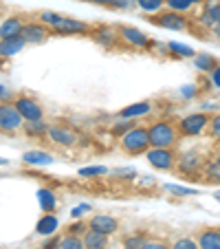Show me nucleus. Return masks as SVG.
<instances>
[{
    "instance_id": "nucleus-1",
    "label": "nucleus",
    "mask_w": 220,
    "mask_h": 249,
    "mask_svg": "<svg viewBox=\"0 0 220 249\" xmlns=\"http://www.w3.org/2000/svg\"><path fill=\"white\" fill-rule=\"evenodd\" d=\"M148 132H150V148H174L181 139L178 122L174 119H159L148 126Z\"/></svg>"
},
{
    "instance_id": "nucleus-2",
    "label": "nucleus",
    "mask_w": 220,
    "mask_h": 249,
    "mask_svg": "<svg viewBox=\"0 0 220 249\" xmlns=\"http://www.w3.org/2000/svg\"><path fill=\"white\" fill-rule=\"evenodd\" d=\"M121 150L128 157H139L150 150V132L145 126H132L126 135H121Z\"/></svg>"
},
{
    "instance_id": "nucleus-3",
    "label": "nucleus",
    "mask_w": 220,
    "mask_h": 249,
    "mask_svg": "<svg viewBox=\"0 0 220 249\" xmlns=\"http://www.w3.org/2000/svg\"><path fill=\"white\" fill-rule=\"evenodd\" d=\"M148 22L161 29H169V31H187L189 29V18H185V14L172 9H161L156 14H148Z\"/></svg>"
},
{
    "instance_id": "nucleus-4",
    "label": "nucleus",
    "mask_w": 220,
    "mask_h": 249,
    "mask_svg": "<svg viewBox=\"0 0 220 249\" xmlns=\"http://www.w3.org/2000/svg\"><path fill=\"white\" fill-rule=\"evenodd\" d=\"M203 165H205V159H203L201 152L198 150H187L185 155L178 157L174 172L181 174V177H185V179H196V177H201Z\"/></svg>"
},
{
    "instance_id": "nucleus-5",
    "label": "nucleus",
    "mask_w": 220,
    "mask_h": 249,
    "mask_svg": "<svg viewBox=\"0 0 220 249\" xmlns=\"http://www.w3.org/2000/svg\"><path fill=\"white\" fill-rule=\"evenodd\" d=\"M145 159L154 170H161V172H174L176 168L178 155L174 148H150L145 152Z\"/></svg>"
},
{
    "instance_id": "nucleus-6",
    "label": "nucleus",
    "mask_w": 220,
    "mask_h": 249,
    "mask_svg": "<svg viewBox=\"0 0 220 249\" xmlns=\"http://www.w3.org/2000/svg\"><path fill=\"white\" fill-rule=\"evenodd\" d=\"M209 122H211L209 113H192L178 122V132H181V137H198L203 132H207Z\"/></svg>"
},
{
    "instance_id": "nucleus-7",
    "label": "nucleus",
    "mask_w": 220,
    "mask_h": 249,
    "mask_svg": "<svg viewBox=\"0 0 220 249\" xmlns=\"http://www.w3.org/2000/svg\"><path fill=\"white\" fill-rule=\"evenodd\" d=\"M24 119L20 117V113L16 110L14 102H0V132H7V135H14L22 128Z\"/></svg>"
},
{
    "instance_id": "nucleus-8",
    "label": "nucleus",
    "mask_w": 220,
    "mask_h": 249,
    "mask_svg": "<svg viewBox=\"0 0 220 249\" xmlns=\"http://www.w3.org/2000/svg\"><path fill=\"white\" fill-rule=\"evenodd\" d=\"M115 29H117L121 42L128 44V47H132V49H150L152 47V40L148 38L145 33H141L139 29L128 27V24H117Z\"/></svg>"
},
{
    "instance_id": "nucleus-9",
    "label": "nucleus",
    "mask_w": 220,
    "mask_h": 249,
    "mask_svg": "<svg viewBox=\"0 0 220 249\" xmlns=\"http://www.w3.org/2000/svg\"><path fill=\"white\" fill-rule=\"evenodd\" d=\"M14 106L16 110L20 113V117L24 122H35V119H42L44 117V110L38 102L33 97H27V95H20V97L14 99Z\"/></svg>"
},
{
    "instance_id": "nucleus-10",
    "label": "nucleus",
    "mask_w": 220,
    "mask_h": 249,
    "mask_svg": "<svg viewBox=\"0 0 220 249\" xmlns=\"http://www.w3.org/2000/svg\"><path fill=\"white\" fill-rule=\"evenodd\" d=\"M90 31H93L90 24L82 22L77 18H70V16H62V20L53 27V33H57V36H88Z\"/></svg>"
},
{
    "instance_id": "nucleus-11",
    "label": "nucleus",
    "mask_w": 220,
    "mask_h": 249,
    "mask_svg": "<svg viewBox=\"0 0 220 249\" xmlns=\"http://www.w3.org/2000/svg\"><path fill=\"white\" fill-rule=\"evenodd\" d=\"M49 139L64 148H70L77 143V135L70 130L68 126H64V124H51V126H49Z\"/></svg>"
},
{
    "instance_id": "nucleus-12",
    "label": "nucleus",
    "mask_w": 220,
    "mask_h": 249,
    "mask_svg": "<svg viewBox=\"0 0 220 249\" xmlns=\"http://www.w3.org/2000/svg\"><path fill=\"white\" fill-rule=\"evenodd\" d=\"M53 33V29L51 27H47V24H42V22H27L24 24V31H22V38H24V42L27 44H42L44 40L49 38Z\"/></svg>"
},
{
    "instance_id": "nucleus-13",
    "label": "nucleus",
    "mask_w": 220,
    "mask_h": 249,
    "mask_svg": "<svg viewBox=\"0 0 220 249\" xmlns=\"http://www.w3.org/2000/svg\"><path fill=\"white\" fill-rule=\"evenodd\" d=\"M88 230L102 231V234L110 236L119 230V221L115 216H108V214H95V216L88 221Z\"/></svg>"
},
{
    "instance_id": "nucleus-14",
    "label": "nucleus",
    "mask_w": 220,
    "mask_h": 249,
    "mask_svg": "<svg viewBox=\"0 0 220 249\" xmlns=\"http://www.w3.org/2000/svg\"><path fill=\"white\" fill-rule=\"evenodd\" d=\"M93 36H95V40H97V44H102L103 49H113L117 42H121L117 29H115V27H106V24H102V27L95 29Z\"/></svg>"
},
{
    "instance_id": "nucleus-15",
    "label": "nucleus",
    "mask_w": 220,
    "mask_h": 249,
    "mask_svg": "<svg viewBox=\"0 0 220 249\" xmlns=\"http://www.w3.org/2000/svg\"><path fill=\"white\" fill-rule=\"evenodd\" d=\"M24 20H20L18 16H11V18H7L5 22L0 24V40H7V38H18V36H22L24 31Z\"/></svg>"
},
{
    "instance_id": "nucleus-16",
    "label": "nucleus",
    "mask_w": 220,
    "mask_h": 249,
    "mask_svg": "<svg viewBox=\"0 0 220 249\" xmlns=\"http://www.w3.org/2000/svg\"><path fill=\"white\" fill-rule=\"evenodd\" d=\"M201 249H220V230L211 227V230H203L196 238Z\"/></svg>"
},
{
    "instance_id": "nucleus-17",
    "label": "nucleus",
    "mask_w": 220,
    "mask_h": 249,
    "mask_svg": "<svg viewBox=\"0 0 220 249\" xmlns=\"http://www.w3.org/2000/svg\"><path fill=\"white\" fill-rule=\"evenodd\" d=\"M24 47H27V42H24L22 36H18V38L0 40V57H11V55H16V53L22 51Z\"/></svg>"
},
{
    "instance_id": "nucleus-18",
    "label": "nucleus",
    "mask_w": 220,
    "mask_h": 249,
    "mask_svg": "<svg viewBox=\"0 0 220 249\" xmlns=\"http://www.w3.org/2000/svg\"><path fill=\"white\" fill-rule=\"evenodd\" d=\"M82 240H84L86 249H106L108 247V236L102 234V231H95V230L86 231V234L82 236Z\"/></svg>"
},
{
    "instance_id": "nucleus-19",
    "label": "nucleus",
    "mask_w": 220,
    "mask_h": 249,
    "mask_svg": "<svg viewBox=\"0 0 220 249\" xmlns=\"http://www.w3.org/2000/svg\"><path fill=\"white\" fill-rule=\"evenodd\" d=\"M49 126H51V124H47L44 119H35V122H24L22 130H24L27 137H35V139H40V137L49 135Z\"/></svg>"
},
{
    "instance_id": "nucleus-20",
    "label": "nucleus",
    "mask_w": 220,
    "mask_h": 249,
    "mask_svg": "<svg viewBox=\"0 0 220 249\" xmlns=\"http://www.w3.org/2000/svg\"><path fill=\"white\" fill-rule=\"evenodd\" d=\"M152 110V104L150 102H139V104H132V106H126V108L119 113L121 119H135V117H141V115L150 113Z\"/></svg>"
},
{
    "instance_id": "nucleus-21",
    "label": "nucleus",
    "mask_w": 220,
    "mask_h": 249,
    "mask_svg": "<svg viewBox=\"0 0 220 249\" xmlns=\"http://www.w3.org/2000/svg\"><path fill=\"white\" fill-rule=\"evenodd\" d=\"M201 179L205 183H220V165L216 163L214 159H207L205 165H203V172H201Z\"/></svg>"
},
{
    "instance_id": "nucleus-22",
    "label": "nucleus",
    "mask_w": 220,
    "mask_h": 249,
    "mask_svg": "<svg viewBox=\"0 0 220 249\" xmlns=\"http://www.w3.org/2000/svg\"><path fill=\"white\" fill-rule=\"evenodd\" d=\"M22 159H24V163H29V165H51L53 163V157L42 150H29L22 155Z\"/></svg>"
},
{
    "instance_id": "nucleus-23",
    "label": "nucleus",
    "mask_w": 220,
    "mask_h": 249,
    "mask_svg": "<svg viewBox=\"0 0 220 249\" xmlns=\"http://www.w3.org/2000/svg\"><path fill=\"white\" fill-rule=\"evenodd\" d=\"M60 247L62 249H86L84 247V240L82 236H75V234H66L60 238Z\"/></svg>"
},
{
    "instance_id": "nucleus-24",
    "label": "nucleus",
    "mask_w": 220,
    "mask_h": 249,
    "mask_svg": "<svg viewBox=\"0 0 220 249\" xmlns=\"http://www.w3.org/2000/svg\"><path fill=\"white\" fill-rule=\"evenodd\" d=\"M163 2L165 0H136V7L143 9L145 14H156V11L163 9Z\"/></svg>"
},
{
    "instance_id": "nucleus-25",
    "label": "nucleus",
    "mask_w": 220,
    "mask_h": 249,
    "mask_svg": "<svg viewBox=\"0 0 220 249\" xmlns=\"http://www.w3.org/2000/svg\"><path fill=\"white\" fill-rule=\"evenodd\" d=\"M55 230H57V221H55V216H51V214H47V216L38 223V231L40 234H44V236L53 234Z\"/></svg>"
},
{
    "instance_id": "nucleus-26",
    "label": "nucleus",
    "mask_w": 220,
    "mask_h": 249,
    "mask_svg": "<svg viewBox=\"0 0 220 249\" xmlns=\"http://www.w3.org/2000/svg\"><path fill=\"white\" fill-rule=\"evenodd\" d=\"M62 20V14H55V11H40L38 14V22H42V24H47V27H55L57 22Z\"/></svg>"
},
{
    "instance_id": "nucleus-27",
    "label": "nucleus",
    "mask_w": 220,
    "mask_h": 249,
    "mask_svg": "<svg viewBox=\"0 0 220 249\" xmlns=\"http://www.w3.org/2000/svg\"><path fill=\"white\" fill-rule=\"evenodd\" d=\"M165 5H168V9H172V11L187 14V11L194 7V2H192V0H165Z\"/></svg>"
},
{
    "instance_id": "nucleus-28",
    "label": "nucleus",
    "mask_w": 220,
    "mask_h": 249,
    "mask_svg": "<svg viewBox=\"0 0 220 249\" xmlns=\"http://www.w3.org/2000/svg\"><path fill=\"white\" fill-rule=\"evenodd\" d=\"M207 135H209V139L220 143V113L211 115V122H209V126H207Z\"/></svg>"
},
{
    "instance_id": "nucleus-29",
    "label": "nucleus",
    "mask_w": 220,
    "mask_h": 249,
    "mask_svg": "<svg viewBox=\"0 0 220 249\" xmlns=\"http://www.w3.org/2000/svg\"><path fill=\"white\" fill-rule=\"evenodd\" d=\"M196 66L198 69H203V71H207V73H211V71H216V57H211V55H196Z\"/></svg>"
},
{
    "instance_id": "nucleus-30",
    "label": "nucleus",
    "mask_w": 220,
    "mask_h": 249,
    "mask_svg": "<svg viewBox=\"0 0 220 249\" xmlns=\"http://www.w3.org/2000/svg\"><path fill=\"white\" fill-rule=\"evenodd\" d=\"M40 205H42L44 212H53V207H55V198H53V194L49 192V190H40Z\"/></svg>"
},
{
    "instance_id": "nucleus-31",
    "label": "nucleus",
    "mask_w": 220,
    "mask_h": 249,
    "mask_svg": "<svg viewBox=\"0 0 220 249\" xmlns=\"http://www.w3.org/2000/svg\"><path fill=\"white\" fill-rule=\"evenodd\" d=\"M136 5V0H110L108 9H115V11H128Z\"/></svg>"
},
{
    "instance_id": "nucleus-32",
    "label": "nucleus",
    "mask_w": 220,
    "mask_h": 249,
    "mask_svg": "<svg viewBox=\"0 0 220 249\" xmlns=\"http://www.w3.org/2000/svg\"><path fill=\"white\" fill-rule=\"evenodd\" d=\"M165 192H172L174 196H192V194H196V190L183 188V185H165Z\"/></svg>"
},
{
    "instance_id": "nucleus-33",
    "label": "nucleus",
    "mask_w": 220,
    "mask_h": 249,
    "mask_svg": "<svg viewBox=\"0 0 220 249\" xmlns=\"http://www.w3.org/2000/svg\"><path fill=\"white\" fill-rule=\"evenodd\" d=\"M172 249H201V247H198V243L194 238H178L172 245Z\"/></svg>"
},
{
    "instance_id": "nucleus-34",
    "label": "nucleus",
    "mask_w": 220,
    "mask_h": 249,
    "mask_svg": "<svg viewBox=\"0 0 220 249\" xmlns=\"http://www.w3.org/2000/svg\"><path fill=\"white\" fill-rule=\"evenodd\" d=\"M86 231H88V223H75V225H70L68 230H66V234H75V236H84Z\"/></svg>"
},
{
    "instance_id": "nucleus-35",
    "label": "nucleus",
    "mask_w": 220,
    "mask_h": 249,
    "mask_svg": "<svg viewBox=\"0 0 220 249\" xmlns=\"http://www.w3.org/2000/svg\"><path fill=\"white\" fill-rule=\"evenodd\" d=\"M169 49H172V51H176V55H181V57H192L194 55V51L189 47H183V44H176V42L169 44Z\"/></svg>"
},
{
    "instance_id": "nucleus-36",
    "label": "nucleus",
    "mask_w": 220,
    "mask_h": 249,
    "mask_svg": "<svg viewBox=\"0 0 220 249\" xmlns=\"http://www.w3.org/2000/svg\"><path fill=\"white\" fill-rule=\"evenodd\" d=\"M143 243H145L143 236H132V238H128L126 243H123V247L126 249H141L143 247Z\"/></svg>"
},
{
    "instance_id": "nucleus-37",
    "label": "nucleus",
    "mask_w": 220,
    "mask_h": 249,
    "mask_svg": "<svg viewBox=\"0 0 220 249\" xmlns=\"http://www.w3.org/2000/svg\"><path fill=\"white\" fill-rule=\"evenodd\" d=\"M97 174H106V168H102V165H93V168L80 170V177H97Z\"/></svg>"
},
{
    "instance_id": "nucleus-38",
    "label": "nucleus",
    "mask_w": 220,
    "mask_h": 249,
    "mask_svg": "<svg viewBox=\"0 0 220 249\" xmlns=\"http://www.w3.org/2000/svg\"><path fill=\"white\" fill-rule=\"evenodd\" d=\"M135 126V122H121V124H117V126L113 128V135H117V137H121V135H126L130 128Z\"/></svg>"
},
{
    "instance_id": "nucleus-39",
    "label": "nucleus",
    "mask_w": 220,
    "mask_h": 249,
    "mask_svg": "<svg viewBox=\"0 0 220 249\" xmlns=\"http://www.w3.org/2000/svg\"><path fill=\"white\" fill-rule=\"evenodd\" d=\"M141 249H172V247L165 243H159V240H145Z\"/></svg>"
},
{
    "instance_id": "nucleus-40",
    "label": "nucleus",
    "mask_w": 220,
    "mask_h": 249,
    "mask_svg": "<svg viewBox=\"0 0 220 249\" xmlns=\"http://www.w3.org/2000/svg\"><path fill=\"white\" fill-rule=\"evenodd\" d=\"M88 210H90V205H77V207H73L70 216H73V218H80V216H84Z\"/></svg>"
},
{
    "instance_id": "nucleus-41",
    "label": "nucleus",
    "mask_w": 220,
    "mask_h": 249,
    "mask_svg": "<svg viewBox=\"0 0 220 249\" xmlns=\"http://www.w3.org/2000/svg\"><path fill=\"white\" fill-rule=\"evenodd\" d=\"M82 2H90V5H97V7H106L110 5V0H82Z\"/></svg>"
},
{
    "instance_id": "nucleus-42",
    "label": "nucleus",
    "mask_w": 220,
    "mask_h": 249,
    "mask_svg": "<svg viewBox=\"0 0 220 249\" xmlns=\"http://www.w3.org/2000/svg\"><path fill=\"white\" fill-rule=\"evenodd\" d=\"M211 159H214V161H216V163H218V165H220V146H218V150H216V152H214V157H211Z\"/></svg>"
},
{
    "instance_id": "nucleus-43",
    "label": "nucleus",
    "mask_w": 220,
    "mask_h": 249,
    "mask_svg": "<svg viewBox=\"0 0 220 249\" xmlns=\"http://www.w3.org/2000/svg\"><path fill=\"white\" fill-rule=\"evenodd\" d=\"M211 31H214V36H216V38H218V40H220V24H216V27H214V29H211Z\"/></svg>"
},
{
    "instance_id": "nucleus-44",
    "label": "nucleus",
    "mask_w": 220,
    "mask_h": 249,
    "mask_svg": "<svg viewBox=\"0 0 220 249\" xmlns=\"http://www.w3.org/2000/svg\"><path fill=\"white\" fill-rule=\"evenodd\" d=\"M194 5H203V2H205V0H192Z\"/></svg>"
},
{
    "instance_id": "nucleus-45",
    "label": "nucleus",
    "mask_w": 220,
    "mask_h": 249,
    "mask_svg": "<svg viewBox=\"0 0 220 249\" xmlns=\"http://www.w3.org/2000/svg\"><path fill=\"white\" fill-rule=\"evenodd\" d=\"M216 198H220V192H218V194H216Z\"/></svg>"
},
{
    "instance_id": "nucleus-46",
    "label": "nucleus",
    "mask_w": 220,
    "mask_h": 249,
    "mask_svg": "<svg viewBox=\"0 0 220 249\" xmlns=\"http://www.w3.org/2000/svg\"><path fill=\"white\" fill-rule=\"evenodd\" d=\"M218 201H220V198H218Z\"/></svg>"
}]
</instances>
